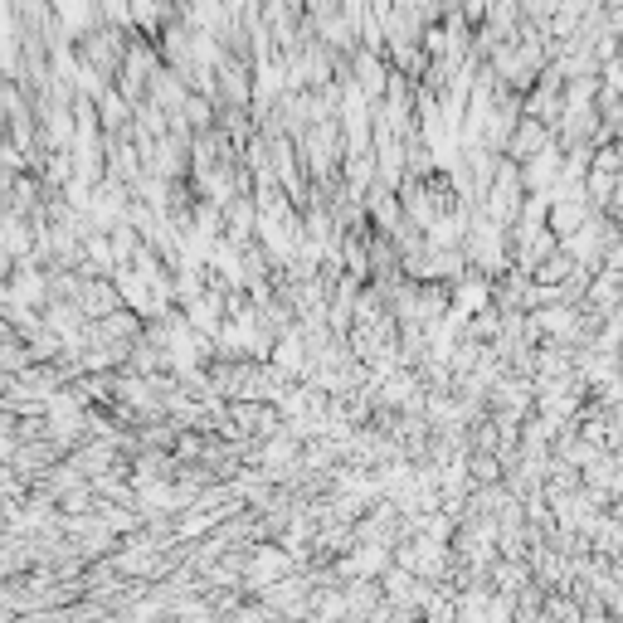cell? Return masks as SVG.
<instances>
[{
	"mask_svg": "<svg viewBox=\"0 0 623 623\" xmlns=\"http://www.w3.org/2000/svg\"><path fill=\"white\" fill-rule=\"evenodd\" d=\"M273 361L283 370H302V346H297V336H283V341L273 346Z\"/></svg>",
	"mask_w": 623,
	"mask_h": 623,
	"instance_id": "6da1fadb",
	"label": "cell"
},
{
	"mask_svg": "<svg viewBox=\"0 0 623 623\" xmlns=\"http://www.w3.org/2000/svg\"><path fill=\"white\" fill-rule=\"evenodd\" d=\"M288 570V560L278 555V550H263L258 555V565H254V580H268V575H283Z\"/></svg>",
	"mask_w": 623,
	"mask_h": 623,
	"instance_id": "7a4b0ae2",
	"label": "cell"
}]
</instances>
